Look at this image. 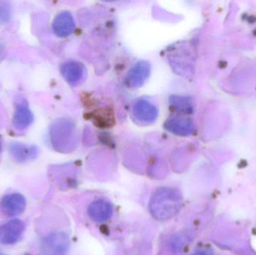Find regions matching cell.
<instances>
[{"label": "cell", "mask_w": 256, "mask_h": 255, "mask_svg": "<svg viewBox=\"0 0 256 255\" xmlns=\"http://www.w3.org/2000/svg\"><path fill=\"white\" fill-rule=\"evenodd\" d=\"M134 115L136 119L142 124H152L158 118V109L150 102L140 99L134 104Z\"/></svg>", "instance_id": "obj_8"}, {"label": "cell", "mask_w": 256, "mask_h": 255, "mask_svg": "<svg viewBox=\"0 0 256 255\" xmlns=\"http://www.w3.org/2000/svg\"><path fill=\"white\" fill-rule=\"evenodd\" d=\"M9 154L14 160L19 163L32 161L37 158L39 149L36 145L13 142L8 147Z\"/></svg>", "instance_id": "obj_7"}, {"label": "cell", "mask_w": 256, "mask_h": 255, "mask_svg": "<svg viewBox=\"0 0 256 255\" xmlns=\"http://www.w3.org/2000/svg\"><path fill=\"white\" fill-rule=\"evenodd\" d=\"M26 201L20 193H10L6 195L0 201V209L8 217H16L25 211Z\"/></svg>", "instance_id": "obj_5"}, {"label": "cell", "mask_w": 256, "mask_h": 255, "mask_svg": "<svg viewBox=\"0 0 256 255\" xmlns=\"http://www.w3.org/2000/svg\"><path fill=\"white\" fill-rule=\"evenodd\" d=\"M182 194L174 188H160L150 198L149 209L156 220L165 221L174 217L182 206Z\"/></svg>", "instance_id": "obj_1"}, {"label": "cell", "mask_w": 256, "mask_h": 255, "mask_svg": "<svg viewBox=\"0 0 256 255\" xmlns=\"http://www.w3.org/2000/svg\"><path fill=\"white\" fill-rule=\"evenodd\" d=\"M170 107L172 110L182 115H191L194 111L192 100L186 96L173 95L170 97Z\"/></svg>", "instance_id": "obj_14"}, {"label": "cell", "mask_w": 256, "mask_h": 255, "mask_svg": "<svg viewBox=\"0 0 256 255\" xmlns=\"http://www.w3.org/2000/svg\"><path fill=\"white\" fill-rule=\"evenodd\" d=\"M0 255H4V254H3V253H0Z\"/></svg>", "instance_id": "obj_19"}, {"label": "cell", "mask_w": 256, "mask_h": 255, "mask_svg": "<svg viewBox=\"0 0 256 255\" xmlns=\"http://www.w3.org/2000/svg\"><path fill=\"white\" fill-rule=\"evenodd\" d=\"M12 10L7 1H0V23L7 22L10 19Z\"/></svg>", "instance_id": "obj_15"}, {"label": "cell", "mask_w": 256, "mask_h": 255, "mask_svg": "<svg viewBox=\"0 0 256 255\" xmlns=\"http://www.w3.org/2000/svg\"><path fill=\"white\" fill-rule=\"evenodd\" d=\"M114 207L110 202L104 199L94 201L88 208V214L93 221L103 223L112 217Z\"/></svg>", "instance_id": "obj_11"}, {"label": "cell", "mask_w": 256, "mask_h": 255, "mask_svg": "<svg viewBox=\"0 0 256 255\" xmlns=\"http://www.w3.org/2000/svg\"><path fill=\"white\" fill-rule=\"evenodd\" d=\"M150 65L148 61H140L131 67L126 76V83L130 88H140L148 78Z\"/></svg>", "instance_id": "obj_6"}, {"label": "cell", "mask_w": 256, "mask_h": 255, "mask_svg": "<svg viewBox=\"0 0 256 255\" xmlns=\"http://www.w3.org/2000/svg\"><path fill=\"white\" fill-rule=\"evenodd\" d=\"M2 51H3L2 47L1 45H0V56H1L2 55Z\"/></svg>", "instance_id": "obj_17"}, {"label": "cell", "mask_w": 256, "mask_h": 255, "mask_svg": "<svg viewBox=\"0 0 256 255\" xmlns=\"http://www.w3.org/2000/svg\"><path fill=\"white\" fill-rule=\"evenodd\" d=\"M61 73L69 84L76 85L84 79L86 68L80 61L69 60L62 64Z\"/></svg>", "instance_id": "obj_9"}, {"label": "cell", "mask_w": 256, "mask_h": 255, "mask_svg": "<svg viewBox=\"0 0 256 255\" xmlns=\"http://www.w3.org/2000/svg\"><path fill=\"white\" fill-rule=\"evenodd\" d=\"M2 148V140L1 139H0V153H1Z\"/></svg>", "instance_id": "obj_18"}, {"label": "cell", "mask_w": 256, "mask_h": 255, "mask_svg": "<svg viewBox=\"0 0 256 255\" xmlns=\"http://www.w3.org/2000/svg\"><path fill=\"white\" fill-rule=\"evenodd\" d=\"M25 226L21 220L14 219L0 226V244L13 245L18 243L24 235Z\"/></svg>", "instance_id": "obj_4"}, {"label": "cell", "mask_w": 256, "mask_h": 255, "mask_svg": "<svg viewBox=\"0 0 256 255\" xmlns=\"http://www.w3.org/2000/svg\"><path fill=\"white\" fill-rule=\"evenodd\" d=\"M192 255H214L212 252L209 250H202V251H198L195 254Z\"/></svg>", "instance_id": "obj_16"}, {"label": "cell", "mask_w": 256, "mask_h": 255, "mask_svg": "<svg viewBox=\"0 0 256 255\" xmlns=\"http://www.w3.org/2000/svg\"><path fill=\"white\" fill-rule=\"evenodd\" d=\"M70 241L63 232L52 233L46 237L42 243L43 255H66L68 250Z\"/></svg>", "instance_id": "obj_3"}, {"label": "cell", "mask_w": 256, "mask_h": 255, "mask_svg": "<svg viewBox=\"0 0 256 255\" xmlns=\"http://www.w3.org/2000/svg\"><path fill=\"white\" fill-rule=\"evenodd\" d=\"M34 120L28 103L24 100L18 102L13 118L14 127L18 130H24L31 125Z\"/></svg>", "instance_id": "obj_13"}, {"label": "cell", "mask_w": 256, "mask_h": 255, "mask_svg": "<svg viewBox=\"0 0 256 255\" xmlns=\"http://www.w3.org/2000/svg\"><path fill=\"white\" fill-rule=\"evenodd\" d=\"M165 128L170 133L180 136L194 134L195 126L191 120L182 117H172L165 123Z\"/></svg>", "instance_id": "obj_10"}, {"label": "cell", "mask_w": 256, "mask_h": 255, "mask_svg": "<svg viewBox=\"0 0 256 255\" xmlns=\"http://www.w3.org/2000/svg\"><path fill=\"white\" fill-rule=\"evenodd\" d=\"M52 29L58 37L70 35L75 29V21L72 13L68 11L58 13L52 22Z\"/></svg>", "instance_id": "obj_12"}, {"label": "cell", "mask_w": 256, "mask_h": 255, "mask_svg": "<svg viewBox=\"0 0 256 255\" xmlns=\"http://www.w3.org/2000/svg\"><path fill=\"white\" fill-rule=\"evenodd\" d=\"M72 126L66 120L55 121L50 129L51 143L57 151H67L72 141Z\"/></svg>", "instance_id": "obj_2"}]
</instances>
